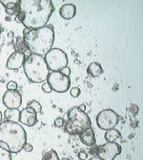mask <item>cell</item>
Returning <instances> with one entry per match:
<instances>
[{"instance_id": "13", "label": "cell", "mask_w": 143, "mask_h": 160, "mask_svg": "<svg viewBox=\"0 0 143 160\" xmlns=\"http://www.w3.org/2000/svg\"><path fill=\"white\" fill-rule=\"evenodd\" d=\"M79 139L83 144L88 147H92L96 144V139H95V134L92 128H88L85 131L81 132L79 133Z\"/></svg>"}, {"instance_id": "31", "label": "cell", "mask_w": 143, "mask_h": 160, "mask_svg": "<svg viewBox=\"0 0 143 160\" xmlns=\"http://www.w3.org/2000/svg\"><path fill=\"white\" fill-rule=\"evenodd\" d=\"M78 108H79V109H80V110H82V111H85V112H86V106L85 105V104H81V105H79V106H78Z\"/></svg>"}, {"instance_id": "23", "label": "cell", "mask_w": 143, "mask_h": 160, "mask_svg": "<svg viewBox=\"0 0 143 160\" xmlns=\"http://www.w3.org/2000/svg\"><path fill=\"white\" fill-rule=\"evenodd\" d=\"M80 93H81V90L79 87H72V88L70 89V95H71L72 97H74V98L79 97Z\"/></svg>"}, {"instance_id": "2", "label": "cell", "mask_w": 143, "mask_h": 160, "mask_svg": "<svg viewBox=\"0 0 143 160\" xmlns=\"http://www.w3.org/2000/svg\"><path fill=\"white\" fill-rule=\"evenodd\" d=\"M27 143V133L23 126L11 121L0 123V147L11 153H19Z\"/></svg>"}, {"instance_id": "29", "label": "cell", "mask_w": 143, "mask_h": 160, "mask_svg": "<svg viewBox=\"0 0 143 160\" xmlns=\"http://www.w3.org/2000/svg\"><path fill=\"white\" fill-rule=\"evenodd\" d=\"M61 72H62L63 75L68 76V77H69L70 74H71V70H70V68H69V67H66V68H64L63 69H62Z\"/></svg>"}, {"instance_id": "12", "label": "cell", "mask_w": 143, "mask_h": 160, "mask_svg": "<svg viewBox=\"0 0 143 160\" xmlns=\"http://www.w3.org/2000/svg\"><path fill=\"white\" fill-rule=\"evenodd\" d=\"M25 59L26 57L22 52L14 51L7 59L6 68L10 70H17L22 67Z\"/></svg>"}, {"instance_id": "15", "label": "cell", "mask_w": 143, "mask_h": 160, "mask_svg": "<svg viewBox=\"0 0 143 160\" xmlns=\"http://www.w3.org/2000/svg\"><path fill=\"white\" fill-rule=\"evenodd\" d=\"M0 3L5 7V11L6 13L9 16L12 15H16L17 12H19V4H20V0L16 1H4V0H0Z\"/></svg>"}, {"instance_id": "22", "label": "cell", "mask_w": 143, "mask_h": 160, "mask_svg": "<svg viewBox=\"0 0 143 160\" xmlns=\"http://www.w3.org/2000/svg\"><path fill=\"white\" fill-rule=\"evenodd\" d=\"M0 160H12V153L0 147Z\"/></svg>"}, {"instance_id": "21", "label": "cell", "mask_w": 143, "mask_h": 160, "mask_svg": "<svg viewBox=\"0 0 143 160\" xmlns=\"http://www.w3.org/2000/svg\"><path fill=\"white\" fill-rule=\"evenodd\" d=\"M27 107L33 109L37 113H39L42 110V106H41L40 103L38 102L37 101H35V100H32V101H30V102L27 103Z\"/></svg>"}, {"instance_id": "18", "label": "cell", "mask_w": 143, "mask_h": 160, "mask_svg": "<svg viewBox=\"0 0 143 160\" xmlns=\"http://www.w3.org/2000/svg\"><path fill=\"white\" fill-rule=\"evenodd\" d=\"M15 51L22 52L26 58L29 57V55L32 53V52H30V50L29 49V47L26 45V43L24 42L23 38L22 39L21 38V40H18V42L16 43V45H15Z\"/></svg>"}, {"instance_id": "30", "label": "cell", "mask_w": 143, "mask_h": 160, "mask_svg": "<svg viewBox=\"0 0 143 160\" xmlns=\"http://www.w3.org/2000/svg\"><path fill=\"white\" fill-rule=\"evenodd\" d=\"M87 153L85 152V151H80L79 153H78V158L79 160H86L87 158Z\"/></svg>"}, {"instance_id": "32", "label": "cell", "mask_w": 143, "mask_h": 160, "mask_svg": "<svg viewBox=\"0 0 143 160\" xmlns=\"http://www.w3.org/2000/svg\"><path fill=\"white\" fill-rule=\"evenodd\" d=\"M89 160H102L101 158H100L98 156H95V157H92V158H91Z\"/></svg>"}, {"instance_id": "9", "label": "cell", "mask_w": 143, "mask_h": 160, "mask_svg": "<svg viewBox=\"0 0 143 160\" xmlns=\"http://www.w3.org/2000/svg\"><path fill=\"white\" fill-rule=\"evenodd\" d=\"M122 147L116 142H106L99 147L97 156L102 160H114L121 154Z\"/></svg>"}, {"instance_id": "20", "label": "cell", "mask_w": 143, "mask_h": 160, "mask_svg": "<svg viewBox=\"0 0 143 160\" xmlns=\"http://www.w3.org/2000/svg\"><path fill=\"white\" fill-rule=\"evenodd\" d=\"M42 160H61L59 158L57 152L53 149L47 151L46 154L43 156Z\"/></svg>"}, {"instance_id": "14", "label": "cell", "mask_w": 143, "mask_h": 160, "mask_svg": "<svg viewBox=\"0 0 143 160\" xmlns=\"http://www.w3.org/2000/svg\"><path fill=\"white\" fill-rule=\"evenodd\" d=\"M76 14V6L73 4H65L60 8V15L64 20H71Z\"/></svg>"}, {"instance_id": "5", "label": "cell", "mask_w": 143, "mask_h": 160, "mask_svg": "<svg viewBox=\"0 0 143 160\" xmlns=\"http://www.w3.org/2000/svg\"><path fill=\"white\" fill-rule=\"evenodd\" d=\"M68 120L65 123V131L69 134H79L92 127V121L85 111H82L77 106L71 107L67 113Z\"/></svg>"}, {"instance_id": "33", "label": "cell", "mask_w": 143, "mask_h": 160, "mask_svg": "<svg viewBox=\"0 0 143 160\" xmlns=\"http://www.w3.org/2000/svg\"><path fill=\"white\" fill-rule=\"evenodd\" d=\"M2 119H3V116H2V113L0 111V123H2Z\"/></svg>"}, {"instance_id": "16", "label": "cell", "mask_w": 143, "mask_h": 160, "mask_svg": "<svg viewBox=\"0 0 143 160\" xmlns=\"http://www.w3.org/2000/svg\"><path fill=\"white\" fill-rule=\"evenodd\" d=\"M87 73L90 77H92V78L99 77L103 73L102 66L99 62H96L90 63L88 68H87Z\"/></svg>"}, {"instance_id": "27", "label": "cell", "mask_w": 143, "mask_h": 160, "mask_svg": "<svg viewBox=\"0 0 143 160\" xmlns=\"http://www.w3.org/2000/svg\"><path fill=\"white\" fill-rule=\"evenodd\" d=\"M98 150H99V146L97 145H93L92 147H90V150H89V153L92 156H97Z\"/></svg>"}, {"instance_id": "4", "label": "cell", "mask_w": 143, "mask_h": 160, "mask_svg": "<svg viewBox=\"0 0 143 160\" xmlns=\"http://www.w3.org/2000/svg\"><path fill=\"white\" fill-rule=\"evenodd\" d=\"M23 69L27 78L33 83L46 82L50 73L44 57L34 53L25 59Z\"/></svg>"}, {"instance_id": "3", "label": "cell", "mask_w": 143, "mask_h": 160, "mask_svg": "<svg viewBox=\"0 0 143 160\" xmlns=\"http://www.w3.org/2000/svg\"><path fill=\"white\" fill-rule=\"evenodd\" d=\"M23 40L32 53L43 56L52 48L54 31L49 26L37 29H24Z\"/></svg>"}, {"instance_id": "1", "label": "cell", "mask_w": 143, "mask_h": 160, "mask_svg": "<svg viewBox=\"0 0 143 160\" xmlns=\"http://www.w3.org/2000/svg\"><path fill=\"white\" fill-rule=\"evenodd\" d=\"M53 11L51 0H20L19 12L14 20L25 29H41L47 26Z\"/></svg>"}, {"instance_id": "24", "label": "cell", "mask_w": 143, "mask_h": 160, "mask_svg": "<svg viewBox=\"0 0 143 160\" xmlns=\"http://www.w3.org/2000/svg\"><path fill=\"white\" fill-rule=\"evenodd\" d=\"M17 87L18 85L15 81H9L7 83V85H6L7 90H11V91H12V90H17Z\"/></svg>"}, {"instance_id": "26", "label": "cell", "mask_w": 143, "mask_h": 160, "mask_svg": "<svg viewBox=\"0 0 143 160\" xmlns=\"http://www.w3.org/2000/svg\"><path fill=\"white\" fill-rule=\"evenodd\" d=\"M41 89L45 92H46V93H50V92L52 91V87L50 86V85L48 84V82H45V83L42 85Z\"/></svg>"}, {"instance_id": "10", "label": "cell", "mask_w": 143, "mask_h": 160, "mask_svg": "<svg viewBox=\"0 0 143 160\" xmlns=\"http://www.w3.org/2000/svg\"><path fill=\"white\" fill-rule=\"evenodd\" d=\"M22 97L18 90H6L3 95V103L7 109H19L22 106Z\"/></svg>"}, {"instance_id": "19", "label": "cell", "mask_w": 143, "mask_h": 160, "mask_svg": "<svg viewBox=\"0 0 143 160\" xmlns=\"http://www.w3.org/2000/svg\"><path fill=\"white\" fill-rule=\"evenodd\" d=\"M121 137H122V135H121L120 132L116 130V129H115V128L110 129V130H107L105 134H104L105 140L107 142H113L116 139Z\"/></svg>"}, {"instance_id": "34", "label": "cell", "mask_w": 143, "mask_h": 160, "mask_svg": "<svg viewBox=\"0 0 143 160\" xmlns=\"http://www.w3.org/2000/svg\"><path fill=\"white\" fill-rule=\"evenodd\" d=\"M62 160H70V159H69V158H62Z\"/></svg>"}, {"instance_id": "7", "label": "cell", "mask_w": 143, "mask_h": 160, "mask_svg": "<svg viewBox=\"0 0 143 160\" xmlns=\"http://www.w3.org/2000/svg\"><path fill=\"white\" fill-rule=\"evenodd\" d=\"M46 81L52 87V90L57 92H65L69 90L71 86L70 78L63 75L61 71L50 72Z\"/></svg>"}, {"instance_id": "8", "label": "cell", "mask_w": 143, "mask_h": 160, "mask_svg": "<svg viewBox=\"0 0 143 160\" xmlns=\"http://www.w3.org/2000/svg\"><path fill=\"white\" fill-rule=\"evenodd\" d=\"M97 126L101 130H110L115 128L119 122V116L113 109H103L96 117Z\"/></svg>"}, {"instance_id": "6", "label": "cell", "mask_w": 143, "mask_h": 160, "mask_svg": "<svg viewBox=\"0 0 143 160\" xmlns=\"http://www.w3.org/2000/svg\"><path fill=\"white\" fill-rule=\"evenodd\" d=\"M44 59L49 70L52 71H61L69 64L67 53L60 48H52L45 54Z\"/></svg>"}, {"instance_id": "17", "label": "cell", "mask_w": 143, "mask_h": 160, "mask_svg": "<svg viewBox=\"0 0 143 160\" xmlns=\"http://www.w3.org/2000/svg\"><path fill=\"white\" fill-rule=\"evenodd\" d=\"M20 113H21V110H19V109H6V110H5L4 116L6 121L19 123Z\"/></svg>"}, {"instance_id": "11", "label": "cell", "mask_w": 143, "mask_h": 160, "mask_svg": "<svg viewBox=\"0 0 143 160\" xmlns=\"http://www.w3.org/2000/svg\"><path fill=\"white\" fill-rule=\"evenodd\" d=\"M34 109L26 107L20 113L19 122L27 126H34L37 123V116Z\"/></svg>"}, {"instance_id": "28", "label": "cell", "mask_w": 143, "mask_h": 160, "mask_svg": "<svg viewBox=\"0 0 143 160\" xmlns=\"http://www.w3.org/2000/svg\"><path fill=\"white\" fill-rule=\"evenodd\" d=\"M26 152H31L33 150V146L30 144V143H26L24 146H23V149Z\"/></svg>"}, {"instance_id": "25", "label": "cell", "mask_w": 143, "mask_h": 160, "mask_svg": "<svg viewBox=\"0 0 143 160\" xmlns=\"http://www.w3.org/2000/svg\"><path fill=\"white\" fill-rule=\"evenodd\" d=\"M65 125V120L62 118H57L54 120V126L56 127H62Z\"/></svg>"}]
</instances>
